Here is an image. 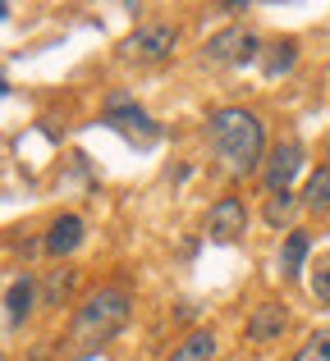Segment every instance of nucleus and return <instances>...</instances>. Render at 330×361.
Returning <instances> with one entry per match:
<instances>
[{
  "mask_svg": "<svg viewBox=\"0 0 330 361\" xmlns=\"http://www.w3.org/2000/svg\"><path fill=\"white\" fill-rule=\"evenodd\" d=\"M206 133H211V151L230 178L261 174V165H266V128H261V119L252 110H243V106L211 110Z\"/></svg>",
  "mask_w": 330,
  "mask_h": 361,
  "instance_id": "f257e3e1",
  "label": "nucleus"
},
{
  "mask_svg": "<svg viewBox=\"0 0 330 361\" xmlns=\"http://www.w3.org/2000/svg\"><path fill=\"white\" fill-rule=\"evenodd\" d=\"M129 307H134V298H129L124 288H97V293H92V298L78 307V316H73L69 343H78V348H101V343H110V338H115L119 329L129 325Z\"/></svg>",
  "mask_w": 330,
  "mask_h": 361,
  "instance_id": "f03ea898",
  "label": "nucleus"
},
{
  "mask_svg": "<svg viewBox=\"0 0 330 361\" xmlns=\"http://www.w3.org/2000/svg\"><path fill=\"white\" fill-rule=\"evenodd\" d=\"M175 46H179V27L175 23H143V27H134V32L124 37V60H134V64H156V60H170L175 55Z\"/></svg>",
  "mask_w": 330,
  "mask_h": 361,
  "instance_id": "7ed1b4c3",
  "label": "nucleus"
},
{
  "mask_svg": "<svg viewBox=\"0 0 330 361\" xmlns=\"http://www.w3.org/2000/svg\"><path fill=\"white\" fill-rule=\"evenodd\" d=\"M298 169H303V147H298V142H276V147L266 151V165H261L266 192H289V183L298 178Z\"/></svg>",
  "mask_w": 330,
  "mask_h": 361,
  "instance_id": "20e7f679",
  "label": "nucleus"
},
{
  "mask_svg": "<svg viewBox=\"0 0 330 361\" xmlns=\"http://www.w3.org/2000/svg\"><path fill=\"white\" fill-rule=\"evenodd\" d=\"M257 51H261V42L248 27H225V32H216L206 42V60H216V64H248V60H257Z\"/></svg>",
  "mask_w": 330,
  "mask_h": 361,
  "instance_id": "39448f33",
  "label": "nucleus"
},
{
  "mask_svg": "<svg viewBox=\"0 0 330 361\" xmlns=\"http://www.w3.org/2000/svg\"><path fill=\"white\" fill-rule=\"evenodd\" d=\"M206 233L216 243H239L248 233V211H243L239 197H216L211 211H206Z\"/></svg>",
  "mask_w": 330,
  "mask_h": 361,
  "instance_id": "423d86ee",
  "label": "nucleus"
},
{
  "mask_svg": "<svg viewBox=\"0 0 330 361\" xmlns=\"http://www.w3.org/2000/svg\"><path fill=\"white\" fill-rule=\"evenodd\" d=\"M285 325H289L285 302H271V298H266V302H257V307H252V316H248V343H257V348L280 343Z\"/></svg>",
  "mask_w": 330,
  "mask_h": 361,
  "instance_id": "0eeeda50",
  "label": "nucleus"
},
{
  "mask_svg": "<svg viewBox=\"0 0 330 361\" xmlns=\"http://www.w3.org/2000/svg\"><path fill=\"white\" fill-rule=\"evenodd\" d=\"M83 238H88V224L78 220V215H55L51 224H46V238H42V247L51 256H69V252H78L83 247Z\"/></svg>",
  "mask_w": 330,
  "mask_h": 361,
  "instance_id": "6e6552de",
  "label": "nucleus"
},
{
  "mask_svg": "<svg viewBox=\"0 0 330 361\" xmlns=\"http://www.w3.org/2000/svg\"><path fill=\"white\" fill-rule=\"evenodd\" d=\"M216 357V334L211 329H193V334H184L175 343V353L165 361H211Z\"/></svg>",
  "mask_w": 330,
  "mask_h": 361,
  "instance_id": "1a4fd4ad",
  "label": "nucleus"
},
{
  "mask_svg": "<svg viewBox=\"0 0 330 361\" xmlns=\"http://www.w3.org/2000/svg\"><path fill=\"white\" fill-rule=\"evenodd\" d=\"M307 252H312V238H307V233H298V229H289L285 247H280V270H285V279H298V274H303Z\"/></svg>",
  "mask_w": 330,
  "mask_h": 361,
  "instance_id": "9d476101",
  "label": "nucleus"
},
{
  "mask_svg": "<svg viewBox=\"0 0 330 361\" xmlns=\"http://www.w3.org/2000/svg\"><path fill=\"white\" fill-rule=\"evenodd\" d=\"M303 211L330 215V165H322V169H317V174L303 183Z\"/></svg>",
  "mask_w": 330,
  "mask_h": 361,
  "instance_id": "9b49d317",
  "label": "nucleus"
},
{
  "mask_svg": "<svg viewBox=\"0 0 330 361\" xmlns=\"http://www.w3.org/2000/svg\"><path fill=\"white\" fill-rule=\"evenodd\" d=\"M298 206H303V197H294V192H271L261 215H266L271 229H289V224H294V215H298Z\"/></svg>",
  "mask_w": 330,
  "mask_h": 361,
  "instance_id": "f8f14e48",
  "label": "nucleus"
},
{
  "mask_svg": "<svg viewBox=\"0 0 330 361\" xmlns=\"http://www.w3.org/2000/svg\"><path fill=\"white\" fill-rule=\"evenodd\" d=\"M5 316H9V325H23L33 316V283L28 279H14L5 288Z\"/></svg>",
  "mask_w": 330,
  "mask_h": 361,
  "instance_id": "ddd939ff",
  "label": "nucleus"
},
{
  "mask_svg": "<svg viewBox=\"0 0 330 361\" xmlns=\"http://www.w3.org/2000/svg\"><path fill=\"white\" fill-rule=\"evenodd\" d=\"M289 361H330V329H317V334H307V343L298 348Z\"/></svg>",
  "mask_w": 330,
  "mask_h": 361,
  "instance_id": "4468645a",
  "label": "nucleus"
},
{
  "mask_svg": "<svg viewBox=\"0 0 330 361\" xmlns=\"http://www.w3.org/2000/svg\"><path fill=\"white\" fill-rule=\"evenodd\" d=\"M312 298L322 302V307H330V252H322L317 265H312Z\"/></svg>",
  "mask_w": 330,
  "mask_h": 361,
  "instance_id": "2eb2a0df",
  "label": "nucleus"
},
{
  "mask_svg": "<svg viewBox=\"0 0 330 361\" xmlns=\"http://www.w3.org/2000/svg\"><path fill=\"white\" fill-rule=\"evenodd\" d=\"M271 51H276V55L266 60V73L276 78V73H285L289 64H294V42H280V46H271Z\"/></svg>",
  "mask_w": 330,
  "mask_h": 361,
  "instance_id": "dca6fc26",
  "label": "nucleus"
},
{
  "mask_svg": "<svg viewBox=\"0 0 330 361\" xmlns=\"http://www.w3.org/2000/svg\"><path fill=\"white\" fill-rule=\"evenodd\" d=\"M326 160H330V147H326Z\"/></svg>",
  "mask_w": 330,
  "mask_h": 361,
  "instance_id": "f3484780",
  "label": "nucleus"
}]
</instances>
